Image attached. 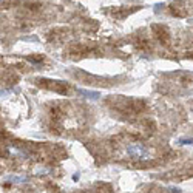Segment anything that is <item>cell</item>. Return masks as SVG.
<instances>
[{
  "mask_svg": "<svg viewBox=\"0 0 193 193\" xmlns=\"http://www.w3.org/2000/svg\"><path fill=\"white\" fill-rule=\"evenodd\" d=\"M127 153L133 158H139V159H144V158H148V150L142 145V144H131V145L127 147Z\"/></svg>",
  "mask_w": 193,
  "mask_h": 193,
  "instance_id": "6da1fadb",
  "label": "cell"
},
{
  "mask_svg": "<svg viewBox=\"0 0 193 193\" xmlns=\"http://www.w3.org/2000/svg\"><path fill=\"white\" fill-rule=\"evenodd\" d=\"M81 93H84L87 97H91V99H99V93L96 91H84V90H81Z\"/></svg>",
  "mask_w": 193,
  "mask_h": 193,
  "instance_id": "7a4b0ae2",
  "label": "cell"
},
{
  "mask_svg": "<svg viewBox=\"0 0 193 193\" xmlns=\"http://www.w3.org/2000/svg\"><path fill=\"white\" fill-rule=\"evenodd\" d=\"M193 139H179V144H192Z\"/></svg>",
  "mask_w": 193,
  "mask_h": 193,
  "instance_id": "3957f363",
  "label": "cell"
}]
</instances>
